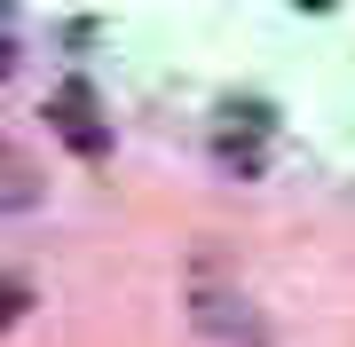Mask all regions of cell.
Listing matches in <instances>:
<instances>
[{
    "label": "cell",
    "mask_w": 355,
    "mask_h": 347,
    "mask_svg": "<svg viewBox=\"0 0 355 347\" xmlns=\"http://www.w3.org/2000/svg\"><path fill=\"white\" fill-rule=\"evenodd\" d=\"M190 323H198V339H214V347H277L268 316L253 308V292H245L237 276H214V269L190 284Z\"/></svg>",
    "instance_id": "6da1fadb"
},
{
    "label": "cell",
    "mask_w": 355,
    "mask_h": 347,
    "mask_svg": "<svg viewBox=\"0 0 355 347\" xmlns=\"http://www.w3.org/2000/svg\"><path fill=\"white\" fill-rule=\"evenodd\" d=\"M48 127L64 134V150L71 158H111V127H103V111H95V87L87 79H64V87H55V103H48Z\"/></svg>",
    "instance_id": "7a4b0ae2"
}]
</instances>
